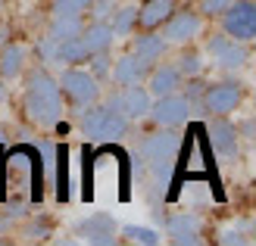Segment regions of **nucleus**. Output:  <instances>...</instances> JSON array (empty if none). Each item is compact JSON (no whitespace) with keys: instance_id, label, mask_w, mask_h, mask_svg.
Segmentation results:
<instances>
[{"instance_id":"nucleus-6","label":"nucleus","mask_w":256,"mask_h":246,"mask_svg":"<svg viewBox=\"0 0 256 246\" xmlns=\"http://www.w3.org/2000/svg\"><path fill=\"white\" fill-rule=\"evenodd\" d=\"M206 53L219 69H240V66H247V59H250L247 44H240L228 34H212L206 41Z\"/></svg>"},{"instance_id":"nucleus-11","label":"nucleus","mask_w":256,"mask_h":246,"mask_svg":"<svg viewBox=\"0 0 256 246\" xmlns=\"http://www.w3.org/2000/svg\"><path fill=\"white\" fill-rule=\"evenodd\" d=\"M78 234L84 237V243H97V246H112L116 243V222L106 215V212H97L91 218L78 222Z\"/></svg>"},{"instance_id":"nucleus-31","label":"nucleus","mask_w":256,"mask_h":246,"mask_svg":"<svg viewBox=\"0 0 256 246\" xmlns=\"http://www.w3.org/2000/svg\"><path fill=\"white\" fill-rule=\"evenodd\" d=\"M28 237H34V240H41V237H47V225H32L28 231H25Z\"/></svg>"},{"instance_id":"nucleus-23","label":"nucleus","mask_w":256,"mask_h":246,"mask_svg":"<svg viewBox=\"0 0 256 246\" xmlns=\"http://www.w3.org/2000/svg\"><path fill=\"white\" fill-rule=\"evenodd\" d=\"M122 234L132 240V243H144V246H156L160 243V234L153 228H140V225H125Z\"/></svg>"},{"instance_id":"nucleus-2","label":"nucleus","mask_w":256,"mask_h":246,"mask_svg":"<svg viewBox=\"0 0 256 246\" xmlns=\"http://www.w3.org/2000/svg\"><path fill=\"white\" fill-rule=\"evenodd\" d=\"M82 131L91 140H119L128 131V119L116 109H88L82 112Z\"/></svg>"},{"instance_id":"nucleus-25","label":"nucleus","mask_w":256,"mask_h":246,"mask_svg":"<svg viewBox=\"0 0 256 246\" xmlns=\"http://www.w3.org/2000/svg\"><path fill=\"white\" fill-rule=\"evenodd\" d=\"M91 75L94 78H106L110 75V50H100V53H91Z\"/></svg>"},{"instance_id":"nucleus-34","label":"nucleus","mask_w":256,"mask_h":246,"mask_svg":"<svg viewBox=\"0 0 256 246\" xmlns=\"http://www.w3.org/2000/svg\"><path fill=\"white\" fill-rule=\"evenodd\" d=\"M4 41H6V28H0V47H4Z\"/></svg>"},{"instance_id":"nucleus-28","label":"nucleus","mask_w":256,"mask_h":246,"mask_svg":"<svg viewBox=\"0 0 256 246\" xmlns=\"http://www.w3.org/2000/svg\"><path fill=\"white\" fill-rule=\"evenodd\" d=\"M232 3L234 0H200V12H206V16H222Z\"/></svg>"},{"instance_id":"nucleus-13","label":"nucleus","mask_w":256,"mask_h":246,"mask_svg":"<svg viewBox=\"0 0 256 246\" xmlns=\"http://www.w3.org/2000/svg\"><path fill=\"white\" fill-rule=\"evenodd\" d=\"M169 237L178 246H182V243H188V246L203 243V237H200V218L194 212H182V215L169 218Z\"/></svg>"},{"instance_id":"nucleus-14","label":"nucleus","mask_w":256,"mask_h":246,"mask_svg":"<svg viewBox=\"0 0 256 246\" xmlns=\"http://www.w3.org/2000/svg\"><path fill=\"white\" fill-rule=\"evenodd\" d=\"M147 72H150V66H147V62L140 59V56L125 53V56L116 62V66H112V81L122 84V87H125V84H140Z\"/></svg>"},{"instance_id":"nucleus-17","label":"nucleus","mask_w":256,"mask_h":246,"mask_svg":"<svg viewBox=\"0 0 256 246\" xmlns=\"http://www.w3.org/2000/svg\"><path fill=\"white\" fill-rule=\"evenodd\" d=\"M78 41L84 44V50H88V53H100V50H110V47H112V41H116V34H112L110 22H100V19H97L94 25H88V28H82Z\"/></svg>"},{"instance_id":"nucleus-4","label":"nucleus","mask_w":256,"mask_h":246,"mask_svg":"<svg viewBox=\"0 0 256 246\" xmlns=\"http://www.w3.org/2000/svg\"><path fill=\"white\" fill-rule=\"evenodd\" d=\"M60 90L66 94L78 109H88V106H94L97 97H100V84L91 72H84V69H66L60 75Z\"/></svg>"},{"instance_id":"nucleus-7","label":"nucleus","mask_w":256,"mask_h":246,"mask_svg":"<svg viewBox=\"0 0 256 246\" xmlns=\"http://www.w3.org/2000/svg\"><path fill=\"white\" fill-rule=\"evenodd\" d=\"M190 109H194V106L188 103V97L166 94V97H156V103H150L147 115L156 125H162V128H175V125H184L190 119Z\"/></svg>"},{"instance_id":"nucleus-36","label":"nucleus","mask_w":256,"mask_h":246,"mask_svg":"<svg viewBox=\"0 0 256 246\" xmlns=\"http://www.w3.org/2000/svg\"><path fill=\"white\" fill-rule=\"evenodd\" d=\"M0 6H4V0H0Z\"/></svg>"},{"instance_id":"nucleus-37","label":"nucleus","mask_w":256,"mask_h":246,"mask_svg":"<svg viewBox=\"0 0 256 246\" xmlns=\"http://www.w3.org/2000/svg\"><path fill=\"white\" fill-rule=\"evenodd\" d=\"M54 3H56V0H54Z\"/></svg>"},{"instance_id":"nucleus-30","label":"nucleus","mask_w":256,"mask_h":246,"mask_svg":"<svg viewBox=\"0 0 256 246\" xmlns=\"http://www.w3.org/2000/svg\"><path fill=\"white\" fill-rule=\"evenodd\" d=\"M203 90H206V84H203V81H190V84L184 87V97H188L190 106H194L197 100H203Z\"/></svg>"},{"instance_id":"nucleus-22","label":"nucleus","mask_w":256,"mask_h":246,"mask_svg":"<svg viewBox=\"0 0 256 246\" xmlns=\"http://www.w3.org/2000/svg\"><path fill=\"white\" fill-rule=\"evenodd\" d=\"M88 50L84 44L78 41V37H72V41H56V53H54V62H66V66H72V62H84Z\"/></svg>"},{"instance_id":"nucleus-15","label":"nucleus","mask_w":256,"mask_h":246,"mask_svg":"<svg viewBox=\"0 0 256 246\" xmlns=\"http://www.w3.org/2000/svg\"><path fill=\"white\" fill-rule=\"evenodd\" d=\"M175 12V0H144V3L138 6V25H144V28H160Z\"/></svg>"},{"instance_id":"nucleus-26","label":"nucleus","mask_w":256,"mask_h":246,"mask_svg":"<svg viewBox=\"0 0 256 246\" xmlns=\"http://www.w3.org/2000/svg\"><path fill=\"white\" fill-rule=\"evenodd\" d=\"M94 0H56L54 12H69V16H82V12L91 6Z\"/></svg>"},{"instance_id":"nucleus-16","label":"nucleus","mask_w":256,"mask_h":246,"mask_svg":"<svg viewBox=\"0 0 256 246\" xmlns=\"http://www.w3.org/2000/svg\"><path fill=\"white\" fill-rule=\"evenodd\" d=\"M150 81H147V94L150 97H166V94H175L178 87H182V72H178L175 66H160L147 72Z\"/></svg>"},{"instance_id":"nucleus-29","label":"nucleus","mask_w":256,"mask_h":246,"mask_svg":"<svg viewBox=\"0 0 256 246\" xmlns=\"http://www.w3.org/2000/svg\"><path fill=\"white\" fill-rule=\"evenodd\" d=\"M54 53H56V41L54 37H41V41H38V56H41L44 62H54Z\"/></svg>"},{"instance_id":"nucleus-12","label":"nucleus","mask_w":256,"mask_h":246,"mask_svg":"<svg viewBox=\"0 0 256 246\" xmlns=\"http://www.w3.org/2000/svg\"><path fill=\"white\" fill-rule=\"evenodd\" d=\"M210 144L222 159L238 156V128L232 122H225V115H216L210 122Z\"/></svg>"},{"instance_id":"nucleus-1","label":"nucleus","mask_w":256,"mask_h":246,"mask_svg":"<svg viewBox=\"0 0 256 246\" xmlns=\"http://www.w3.org/2000/svg\"><path fill=\"white\" fill-rule=\"evenodd\" d=\"M25 119L38 128H54L62 119V90L44 69H34L25 78V97H22Z\"/></svg>"},{"instance_id":"nucleus-32","label":"nucleus","mask_w":256,"mask_h":246,"mask_svg":"<svg viewBox=\"0 0 256 246\" xmlns=\"http://www.w3.org/2000/svg\"><path fill=\"white\" fill-rule=\"evenodd\" d=\"M244 134H247V140H250V134H253V122H250V119L244 122Z\"/></svg>"},{"instance_id":"nucleus-24","label":"nucleus","mask_w":256,"mask_h":246,"mask_svg":"<svg viewBox=\"0 0 256 246\" xmlns=\"http://www.w3.org/2000/svg\"><path fill=\"white\" fill-rule=\"evenodd\" d=\"M182 75H188V78H197V75L203 72V59H200V53H194V50H188V53H182L178 56V66H175Z\"/></svg>"},{"instance_id":"nucleus-8","label":"nucleus","mask_w":256,"mask_h":246,"mask_svg":"<svg viewBox=\"0 0 256 246\" xmlns=\"http://www.w3.org/2000/svg\"><path fill=\"white\" fill-rule=\"evenodd\" d=\"M106 109L122 112L125 119H144L147 109H150V94H147V87H140V84H125L119 94H112L106 100Z\"/></svg>"},{"instance_id":"nucleus-27","label":"nucleus","mask_w":256,"mask_h":246,"mask_svg":"<svg viewBox=\"0 0 256 246\" xmlns=\"http://www.w3.org/2000/svg\"><path fill=\"white\" fill-rule=\"evenodd\" d=\"M116 0H94V3L91 6H88V9H91L94 12V19H100V22H106L110 16H112V12H116Z\"/></svg>"},{"instance_id":"nucleus-21","label":"nucleus","mask_w":256,"mask_h":246,"mask_svg":"<svg viewBox=\"0 0 256 246\" xmlns=\"http://www.w3.org/2000/svg\"><path fill=\"white\" fill-rule=\"evenodd\" d=\"M134 25H138V6L134 3H128V6H116V12L110 16V28L116 37H128L134 31Z\"/></svg>"},{"instance_id":"nucleus-3","label":"nucleus","mask_w":256,"mask_h":246,"mask_svg":"<svg viewBox=\"0 0 256 246\" xmlns=\"http://www.w3.org/2000/svg\"><path fill=\"white\" fill-rule=\"evenodd\" d=\"M178 147H182V134H175V131H156V134H150L144 140V147H140V153H144V159L150 162V172L153 175H162V178H169V168H172V159H175V153Z\"/></svg>"},{"instance_id":"nucleus-19","label":"nucleus","mask_w":256,"mask_h":246,"mask_svg":"<svg viewBox=\"0 0 256 246\" xmlns=\"http://www.w3.org/2000/svg\"><path fill=\"white\" fill-rule=\"evenodd\" d=\"M166 47H169V44H166L160 34L147 31V34H138V37H134V50H132V53L140 56V59L147 62V66H153V62H156V59L166 53Z\"/></svg>"},{"instance_id":"nucleus-9","label":"nucleus","mask_w":256,"mask_h":246,"mask_svg":"<svg viewBox=\"0 0 256 246\" xmlns=\"http://www.w3.org/2000/svg\"><path fill=\"white\" fill-rule=\"evenodd\" d=\"M240 103V84H210L206 90H203V100H200V109L203 112H212V115H228L234 112Z\"/></svg>"},{"instance_id":"nucleus-5","label":"nucleus","mask_w":256,"mask_h":246,"mask_svg":"<svg viewBox=\"0 0 256 246\" xmlns=\"http://www.w3.org/2000/svg\"><path fill=\"white\" fill-rule=\"evenodd\" d=\"M222 28L228 37H234L240 44H250L256 37V3L253 0H234L222 12Z\"/></svg>"},{"instance_id":"nucleus-18","label":"nucleus","mask_w":256,"mask_h":246,"mask_svg":"<svg viewBox=\"0 0 256 246\" xmlns=\"http://www.w3.org/2000/svg\"><path fill=\"white\" fill-rule=\"evenodd\" d=\"M25 69V50L19 44H4L0 47V78L4 81H12L19 78Z\"/></svg>"},{"instance_id":"nucleus-10","label":"nucleus","mask_w":256,"mask_h":246,"mask_svg":"<svg viewBox=\"0 0 256 246\" xmlns=\"http://www.w3.org/2000/svg\"><path fill=\"white\" fill-rule=\"evenodd\" d=\"M162 41L166 44H190L200 34V16L197 12H172L162 22Z\"/></svg>"},{"instance_id":"nucleus-33","label":"nucleus","mask_w":256,"mask_h":246,"mask_svg":"<svg viewBox=\"0 0 256 246\" xmlns=\"http://www.w3.org/2000/svg\"><path fill=\"white\" fill-rule=\"evenodd\" d=\"M4 97H6V87H4V78H0V103H4Z\"/></svg>"},{"instance_id":"nucleus-20","label":"nucleus","mask_w":256,"mask_h":246,"mask_svg":"<svg viewBox=\"0 0 256 246\" xmlns=\"http://www.w3.org/2000/svg\"><path fill=\"white\" fill-rule=\"evenodd\" d=\"M82 16H69V12H56L54 22H50V37L54 41H72V37H78L82 34Z\"/></svg>"},{"instance_id":"nucleus-35","label":"nucleus","mask_w":256,"mask_h":246,"mask_svg":"<svg viewBox=\"0 0 256 246\" xmlns=\"http://www.w3.org/2000/svg\"><path fill=\"white\" fill-rule=\"evenodd\" d=\"M4 228H6V222H0V231H4Z\"/></svg>"}]
</instances>
